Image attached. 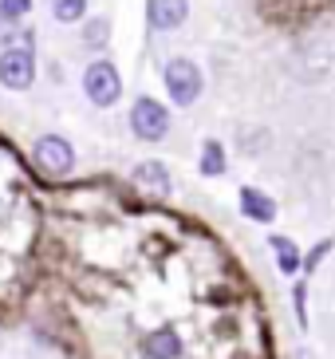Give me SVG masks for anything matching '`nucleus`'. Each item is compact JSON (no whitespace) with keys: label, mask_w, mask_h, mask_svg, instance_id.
<instances>
[{"label":"nucleus","mask_w":335,"mask_h":359,"mask_svg":"<svg viewBox=\"0 0 335 359\" xmlns=\"http://www.w3.org/2000/svg\"><path fill=\"white\" fill-rule=\"evenodd\" d=\"M83 91H87V99H91L95 107H115L118 95H123V79H118V72L107 64V60H99V64L87 67Z\"/></svg>","instance_id":"nucleus-1"},{"label":"nucleus","mask_w":335,"mask_h":359,"mask_svg":"<svg viewBox=\"0 0 335 359\" xmlns=\"http://www.w3.org/2000/svg\"><path fill=\"white\" fill-rule=\"evenodd\" d=\"M166 91L178 107H189L201 95V72L189 60H170L166 64Z\"/></svg>","instance_id":"nucleus-2"},{"label":"nucleus","mask_w":335,"mask_h":359,"mask_svg":"<svg viewBox=\"0 0 335 359\" xmlns=\"http://www.w3.org/2000/svg\"><path fill=\"white\" fill-rule=\"evenodd\" d=\"M130 127H135V135H138V138H146V142H158V138H166V130H170L166 107L154 103V99H138L135 111H130Z\"/></svg>","instance_id":"nucleus-3"},{"label":"nucleus","mask_w":335,"mask_h":359,"mask_svg":"<svg viewBox=\"0 0 335 359\" xmlns=\"http://www.w3.org/2000/svg\"><path fill=\"white\" fill-rule=\"evenodd\" d=\"M36 75V60H32V48H8L0 55V83L8 91H24Z\"/></svg>","instance_id":"nucleus-4"},{"label":"nucleus","mask_w":335,"mask_h":359,"mask_svg":"<svg viewBox=\"0 0 335 359\" xmlns=\"http://www.w3.org/2000/svg\"><path fill=\"white\" fill-rule=\"evenodd\" d=\"M32 158H36V166H40L43 174H52V178H60V174H67V170H71L75 154H71V147H67L63 138L48 135V138H40V142H36V150H32Z\"/></svg>","instance_id":"nucleus-5"},{"label":"nucleus","mask_w":335,"mask_h":359,"mask_svg":"<svg viewBox=\"0 0 335 359\" xmlns=\"http://www.w3.org/2000/svg\"><path fill=\"white\" fill-rule=\"evenodd\" d=\"M189 4L186 0H146V16L154 28H162V32H170V28H178L182 20H186Z\"/></svg>","instance_id":"nucleus-6"},{"label":"nucleus","mask_w":335,"mask_h":359,"mask_svg":"<svg viewBox=\"0 0 335 359\" xmlns=\"http://www.w3.org/2000/svg\"><path fill=\"white\" fill-rule=\"evenodd\" d=\"M142 351H146V359H178L182 355V339H178L174 327H158V332L146 336Z\"/></svg>","instance_id":"nucleus-7"},{"label":"nucleus","mask_w":335,"mask_h":359,"mask_svg":"<svg viewBox=\"0 0 335 359\" xmlns=\"http://www.w3.org/2000/svg\"><path fill=\"white\" fill-rule=\"evenodd\" d=\"M135 182L142 190H150L154 198L170 194V174H166V166H158V162H142V166L135 170Z\"/></svg>","instance_id":"nucleus-8"},{"label":"nucleus","mask_w":335,"mask_h":359,"mask_svg":"<svg viewBox=\"0 0 335 359\" xmlns=\"http://www.w3.org/2000/svg\"><path fill=\"white\" fill-rule=\"evenodd\" d=\"M241 213L245 217H252V222H273L276 217V205H273V198H264L261 190H241Z\"/></svg>","instance_id":"nucleus-9"},{"label":"nucleus","mask_w":335,"mask_h":359,"mask_svg":"<svg viewBox=\"0 0 335 359\" xmlns=\"http://www.w3.org/2000/svg\"><path fill=\"white\" fill-rule=\"evenodd\" d=\"M221 170H225V150H221V142H205L201 147V174H210V178H217Z\"/></svg>","instance_id":"nucleus-10"},{"label":"nucleus","mask_w":335,"mask_h":359,"mask_svg":"<svg viewBox=\"0 0 335 359\" xmlns=\"http://www.w3.org/2000/svg\"><path fill=\"white\" fill-rule=\"evenodd\" d=\"M273 249H276V264H280L284 273H296L300 269V253H296V245L288 237H273Z\"/></svg>","instance_id":"nucleus-11"},{"label":"nucleus","mask_w":335,"mask_h":359,"mask_svg":"<svg viewBox=\"0 0 335 359\" xmlns=\"http://www.w3.org/2000/svg\"><path fill=\"white\" fill-rule=\"evenodd\" d=\"M52 12H55V20L75 24L87 12V0H52Z\"/></svg>","instance_id":"nucleus-12"},{"label":"nucleus","mask_w":335,"mask_h":359,"mask_svg":"<svg viewBox=\"0 0 335 359\" xmlns=\"http://www.w3.org/2000/svg\"><path fill=\"white\" fill-rule=\"evenodd\" d=\"M28 8H32V0H4V4H0L4 16H24Z\"/></svg>","instance_id":"nucleus-13"},{"label":"nucleus","mask_w":335,"mask_h":359,"mask_svg":"<svg viewBox=\"0 0 335 359\" xmlns=\"http://www.w3.org/2000/svg\"><path fill=\"white\" fill-rule=\"evenodd\" d=\"M103 40H107V20H95L87 28V43H103Z\"/></svg>","instance_id":"nucleus-14"},{"label":"nucleus","mask_w":335,"mask_h":359,"mask_svg":"<svg viewBox=\"0 0 335 359\" xmlns=\"http://www.w3.org/2000/svg\"><path fill=\"white\" fill-rule=\"evenodd\" d=\"M327 249H331V241H324L320 249H312V257H308V269H315V261H320V257H324Z\"/></svg>","instance_id":"nucleus-15"},{"label":"nucleus","mask_w":335,"mask_h":359,"mask_svg":"<svg viewBox=\"0 0 335 359\" xmlns=\"http://www.w3.org/2000/svg\"><path fill=\"white\" fill-rule=\"evenodd\" d=\"M8 36H12V16L0 12V40H8Z\"/></svg>","instance_id":"nucleus-16"}]
</instances>
